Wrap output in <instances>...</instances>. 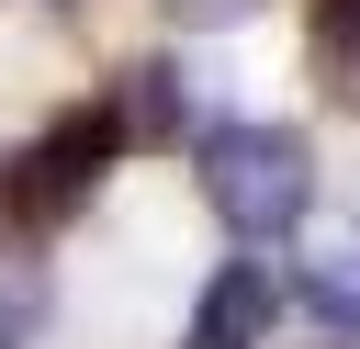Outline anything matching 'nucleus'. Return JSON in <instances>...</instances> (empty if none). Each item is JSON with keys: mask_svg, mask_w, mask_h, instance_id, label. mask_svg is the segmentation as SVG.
Segmentation results:
<instances>
[{"mask_svg": "<svg viewBox=\"0 0 360 349\" xmlns=\"http://www.w3.org/2000/svg\"><path fill=\"white\" fill-rule=\"evenodd\" d=\"M45 326V270L34 259H0V349H22Z\"/></svg>", "mask_w": 360, "mask_h": 349, "instance_id": "nucleus-7", "label": "nucleus"}, {"mask_svg": "<svg viewBox=\"0 0 360 349\" xmlns=\"http://www.w3.org/2000/svg\"><path fill=\"white\" fill-rule=\"evenodd\" d=\"M304 304H315V326L360 338V225H326L304 248Z\"/></svg>", "mask_w": 360, "mask_h": 349, "instance_id": "nucleus-4", "label": "nucleus"}, {"mask_svg": "<svg viewBox=\"0 0 360 349\" xmlns=\"http://www.w3.org/2000/svg\"><path fill=\"white\" fill-rule=\"evenodd\" d=\"M304 68L338 113H360V0H315L304 11Z\"/></svg>", "mask_w": 360, "mask_h": 349, "instance_id": "nucleus-5", "label": "nucleus"}, {"mask_svg": "<svg viewBox=\"0 0 360 349\" xmlns=\"http://www.w3.org/2000/svg\"><path fill=\"white\" fill-rule=\"evenodd\" d=\"M202 203H214L225 236L270 248V236H292L304 203H315V146H304L292 124H214V135H202Z\"/></svg>", "mask_w": 360, "mask_h": 349, "instance_id": "nucleus-1", "label": "nucleus"}, {"mask_svg": "<svg viewBox=\"0 0 360 349\" xmlns=\"http://www.w3.org/2000/svg\"><path fill=\"white\" fill-rule=\"evenodd\" d=\"M124 158V135H112V113L101 101H79V113H56L22 158H11V180H0V203L22 214V225H68L90 191H101V169Z\"/></svg>", "mask_w": 360, "mask_h": 349, "instance_id": "nucleus-2", "label": "nucleus"}, {"mask_svg": "<svg viewBox=\"0 0 360 349\" xmlns=\"http://www.w3.org/2000/svg\"><path fill=\"white\" fill-rule=\"evenodd\" d=\"M158 11H169V23H180V34H214V23H248V11H259V0H158Z\"/></svg>", "mask_w": 360, "mask_h": 349, "instance_id": "nucleus-8", "label": "nucleus"}, {"mask_svg": "<svg viewBox=\"0 0 360 349\" xmlns=\"http://www.w3.org/2000/svg\"><path fill=\"white\" fill-rule=\"evenodd\" d=\"M101 113H112V135H124V146L180 135V68H124V79L101 90Z\"/></svg>", "mask_w": 360, "mask_h": 349, "instance_id": "nucleus-6", "label": "nucleus"}, {"mask_svg": "<svg viewBox=\"0 0 360 349\" xmlns=\"http://www.w3.org/2000/svg\"><path fill=\"white\" fill-rule=\"evenodd\" d=\"M180 349H270V270L259 259H225L180 326Z\"/></svg>", "mask_w": 360, "mask_h": 349, "instance_id": "nucleus-3", "label": "nucleus"}]
</instances>
